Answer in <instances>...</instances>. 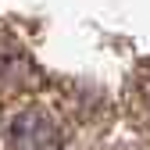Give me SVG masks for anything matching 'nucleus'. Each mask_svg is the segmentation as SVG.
<instances>
[{
	"label": "nucleus",
	"mask_w": 150,
	"mask_h": 150,
	"mask_svg": "<svg viewBox=\"0 0 150 150\" xmlns=\"http://www.w3.org/2000/svg\"><path fill=\"white\" fill-rule=\"evenodd\" d=\"M7 150H71L64 125L50 107L32 104L18 111L7 125Z\"/></svg>",
	"instance_id": "obj_1"
},
{
	"label": "nucleus",
	"mask_w": 150,
	"mask_h": 150,
	"mask_svg": "<svg viewBox=\"0 0 150 150\" xmlns=\"http://www.w3.org/2000/svg\"><path fill=\"white\" fill-rule=\"evenodd\" d=\"M36 86V64L11 32H0V97H14Z\"/></svg>",
	"instance_id": "obj_2"
},
{
	"label": "nucleus",
	"mask_w": 150,
	"mask_h": 150,
	"mask_svg": "<svg viewBox=\"0 0 150 150\" xmlns=\"http://www.w3.org/2000/svg\"><path fill=\"white\" fill-rule=\"evenodd\" d=\"M129 111L150 132V61H143L132 75V82H129Z\"/></svg>",
	"instance_id": "obj_3"
},
{
	"label": "nucleus",
	"mask_w": 150,
	"mask_h": 150,
	"mask_svg": "<svg viewBox=\"0 0 150 150\" xmlns=\"http://www.w3.org/2000/svg\"><path fill=\"white\" fill-rule=\"evenodd\" d=\"M104 150H150V143H143V139H122V143H107Z\"/></svg>",
	"instance_id": "obj_4"
}]
</instances>
